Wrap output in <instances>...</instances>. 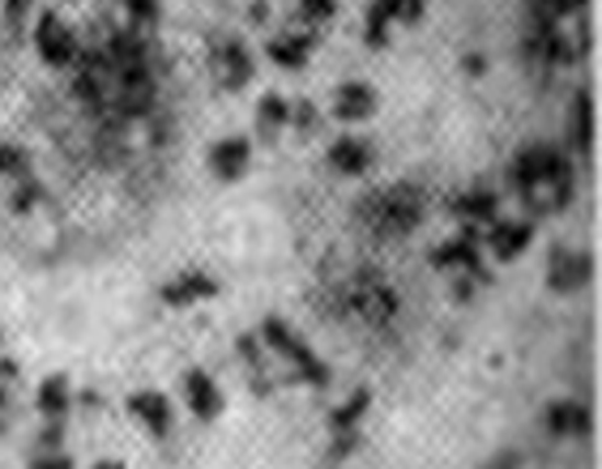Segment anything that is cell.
<instances>
[{
    "label": "cell",
    "mask_w": 602,
    "mask_h": 469,
    "mask_svg": "<svg viewBox=\"0 0 602 469\" xmlns=\"http://www.w3.org/2000/svg\"><path fill=\"white\" fill-rule=\"evenodd\" d=\"M26 13H31V0H4V18H9L13 26H18Z\"/></svg>",
    "instance_id": "f546056e"
},
{
    "label": "cell",
    "mask_w": 602,
    "mask_h": 469,
    "mask_svg": "<svg viewBox=\"0 0 602 469\" xmlns=\"http://www.w3.org/2000/svg\"><path fill=\"white\" fill-rule=\"evenodd\" d=\"M466 73H470V78H482V73H487V60H482V56H466Z\"/></svg>",
    "instance_id": "1f68e13d"
},
{
    "label": "cell",
    "mask_w": 602,
    "mask_h": 469,
    "mask_svg": "<svg viewBox=\"0 0 602 469\" xmlns=\"http://www.w3.org/2000/svg\"><path fill=\"white\" fill-rule=\"evenodd\" d=\"M594 277V256L586 248H568V243H556L552 256H547V290L552 295H577L586 290Z\"/></svg>",
    "instance_id": "ba28073f"
},
{
    "label": "cell",
    "mask_w": 602,
    "mask_h": 469,
    "mask_svg": "<svg viewBox=\"0 0 602 469\" xmlns=\"http://www.w3.org/2000/svg\"><path fill=\"white\" fill-rule=\"evenodd\" d=\"M291 128V99H282V94H261V103H257V133L265 137V141H274L279 133Z\"/></svg>",
    "instance_id": "44dd1931"
},
{
    "label": "cell",
    "mask_w": 602,
    "mask_h": 469,
    "mask_svg": "<svg viewBox=\"0 0 602 469\" xmlns=\"http://www.w3.org/2000/svg\"><path fill=\"white\" fill-rule=\"evenodd\" d=\"M590 405L586 401H572V397H556L547 410H543V427L556 439H586L590 435Z\"/></svg>",
    "instance_id": "e0dca14e"
},
{
    "label": "cell",
    "mask_w": 602,
    "mask_h": 469,
    "mask_svg": "<svg viewBox=\"0 0 602 469\" xmlns=\"http://www.w3.org/2000/svg\"><path fill=\"white\" fill-rule=\"evenodd\" d=\"M124 410H128V419L146 431L150 439H167V435H171V427H175V405H171V397H167L162 389L128 392Z\"/></svg>",
    "instance_id": "30bf717a"
},
{
    "label": "cell",
    "mask_w": 602,
    "mask_h": 469,
    "mask_svg": "<svg viewBox=\"0 0 602 469\" xmlns=\"http://www.w3.org/2000/svg\"><path fill=\"white\" fill-rule=\"evenodd\" d=\"M428 18V0H372L363 13V43L372 52L389 47L394 26H419Z\"/></svg>",
    "instance_id": "277c9868"
},
{
    "label": "cell",
    "mask_w": 602,
    "mask_h": 469,
    "mask_svg": "<svg viewBox=\"0 0 602 469\" xmlns=\"http://www.w3.org/2000/svg\"><path fill=\"white\" fill-rule=\"evenodd\" d=\"M90 469H128L124 461H116V457H103V461H94Z\"/></svg>",
    "instance_id": "d6a6232c"
},
{
    "label": "cell",
    "mask_w": 602,
    "mask_h": 469,
    "mask_svg": "<svg viewBox=\"0 0 602 469\" xmlns=\"http://www.w3.org/2000/svg\"><path fill=\"white\" fill-rule=\"evenodd\" d=\"M218 290H223V282L214 274H205V270H180V274H171L159 286V299L167 308L184 312V308H197V304L218 299Z\"/></svg>",
    "instance_id": "8fae6325"
},
{
    "label": "cell",
    "mask_w": 602,
    "mask_h": 469,
    "mask_svg": "<svg viewBox=\"0 0 602 469\" xmlns=\"http://www.w3.org/2000/svg\"><path fill=\"white\" fill-rule=\"evenodd\" d=\"M31 469H78V461L65 453V448H39L31 457Z\"/></svg>",
    "instance_id": "83f0119b"
},
{
    "label": "cell",
    "mask_w": 602,
    "mask_h": 469,
    "mask_svg": "<svg viewBox=\"0 0 602 469\" xmlns=\"http://www.w3.org/2000/svg\"><path fill=\"white\" fill-rule=\"evenodd\" d=\"M121 9H124V18H128V31H137V35L159 31L162 0H121Z\"/></svg>",
    "instance_id": "603a6c76"
},
{
    "label": "cell",
    "mask_w": 602,
    "mask_h": 469,
    "mask_svg": "<svg viewBox=\"0 0 602 469\" xmlns=\"http://www.w3.org/2000/svg\"><path fill=\"white\" fill-rule=\"evenodd\" d=\"M180 397H184V410L197 419V423H218L223 410H227V397L218 389V380L201 367H189L180 376Z\"/></svg>",
    "instance_id": "4fadbf2b"
},
{
    "label": "cell",
    "mask_w": 602,
    "mask_h": 469,
    "mask_svg": "<svg viewBox=\"0 0 602 469\" xmlns=\"http://www.w3.org/2000/svg\"><path fill=\"white\" fill-rule=\"evenodd\" d=\"M509 180L525 205H538V209H568L572 193H577L572 158L564 155V146H556V141L522 146L509 162Z\"/></svg>",
    "instance_id": "6da1fadb"
},
{
    "label": "cell",
    "mask_w": 602,
    "mask_h": 469,
    "mask_svg": "<svg viewBox=\"0 0 602 469\" xmlns=\"http://www.w3.org/2000/svg\"><path fill=\"white\" fill-rule=\"evenodd\" d=\"M0 342H4V333H0Z\"/></svg>",
    "instance_id": "836d02e7"
},
{
    "label": "cell",
    "mask_w": 602,
    "mask_h": 469,
    "mask_svg": "<svg viewBox=\"0 0 602 469\" xmlns=\"http://www.w3.org/2000/svg\"><path fill=\"white\" fill-rule=\"evenodd\" d=\"M372 405V389H355L338 410H329V431H355Z\"/></svg>",
    "instance_id": "7402d4cb"
},
{
    "label": "cell",
    "mask_w": 602,
    "mask_h": 469,
    "mask_svg": "<svg viewBox=\"0 0 602 469\" xmlns=\"http://www.w3.org/2000/svg\"><path fill=\"white\" fill-rule=\"evenodd\" d=\"M35 52L47 69H73L81 56V43H78V31L56 13V9H43L35 18Z\"/></svg>",
    "instance_id": "5b68a950"
},
{
    "label": "cell",
    "mask_w": 602,
    "mask_h": 469,
    "mask_svg": "<svg viewBox=\"0 0 602 469\" xmlns=\"http://www.w3.org/2000/svg\"><path fill=\"white\" fill-rule=\"evenodd\" d=\"M432 270H441V274H470V277H482V243H479V231L475 227H466L462 234H453V239H444L441 248H432Z\"/></svg>",
    "instance_id": "7c38bea8"
},
{
    "label": "cell",
    "mask_w": 602,
    "mask_h": 469,
    "mask_svg": "<svg viewBox=\"0 0 602 469\" xmlns=\"http://www.w3.org/2000/svg\"><path fill=\"white\" fill-rule=\"evenodd\" d=\"M31 171V158L22 146H9V141H0V180H22Z\"/></svg>",
    "instance_id": "d4e9b609"
},
{
    "label": "cell",
    "mask_w": 602,
    "mask_h": 469,
    "mask_svg": "<svg viewBox=\"0 0 602 469\" xmlns=\"http://www.w3.org/2000/svg\"><path fill=\"white\" fill-rule=\"evenodd\" d=\"M18 358H0V385H18Z\"/></svg>",
    "instance_id": "4dcf8cb0"
},
{
    "label": "cell",
    "mask_w": 602,
    "mask_h": 469,
    "mask_svg": "<svg viewBox=\"0 0 602 469\" xmlns=\"http://www.w3.org/2000/svg\"><path fill=\"white\" fill-rule=\"evenodd\" d=\"M590 137H594V103H590V94H577V116H572V146L586 155V150H590Z\"/></svg>",
    "instance_id": "cb8c5ba5"
},
{
    "label": "cell",
    "mask_w": 602,
    "mask_h": 469,
    "mask_svg": "<svg viewBox=\"0 0 602 469\" xmlns=\"http://www.w3.org/2000/svg\"><path fill=\"white\" fill-rule=\"evenodd\" d=\"M347 304H351V312L360 316V320H367V324H389L401 308L398 290H394L385 277L372 274V270H363V274L351 282Z\"/></svg>",
    "instance_id": "52a82bcc"
},
{
    "label": "cell",
    "mask_w": 602,
    "mask_h": 469,
    "mask_svg": "<svg viewBox=\"0 0 602 469\" xmlns=\"http://www.w3.org/2000/svg\"><path fill=\"white\" fill-rule=\"evenodd\" d=\"M380 112V94L376 85L363 78H347L338 90H333V119L347 124V128H360L367 119Z\"/></svg>",
    "instance_id": "5bb4252c"
},
{
    "label": "cell",
    "mask_w": 602,
    "mask_h": 469,
    "mask_svg": "<svg viewBox=\"0 0 602 469\" xmlns=\"http://www.w3.org/2000/svg\"><path fill=\"white\" fill-rule=\"evenodd\" d=\"M35 410L43 414V423H65L73 410V385L65 371H52L35 392Z\"/></svg>",
    "instance_id": "ac0fdd59"
},
{
    "label": "cell",
    "mask_w": 602,
    "mask_h": 469,
    "mask_svg": "<svg viewBox=\"0 0 602 469\" xmlns=\"http://www.w3.org/2000/svg\"><path fill=\"white\" fill-rule=\"evenodd\" d=\"M205 167H209V175H214L218 184H240L243 175L252 171V141L240 137V133L218 137V141L209 146V155H205Z\"/></svg>",
    "instance_id": "9a60e30c"
},
{
    "label": "cell",
    "mask_w": 602,
    "mask_h": 469,
    "mask_svg": "<svg viewBox=\"0 0 602 469\" xmlns=\"http://www.w3.org/2000/svg\"><path fill=\"white\" fill-rule=\"evenodd\" d=\"M257 338H261L265 354H274V358L286 363V371H291L299 385H313V389H325V385H329V363L313 351V342H308L291 320L265 316L261 329H257Z\"/></svg>",
    "instance_id": "3957f363"
},
{
    "label": "cell",
    "mask_w": 602,
    "mask_h": 469,
    "mask_svg": "<svg viewBox=\"0 0 602 469\" xmlns=\"http://www.w3.org/2000/svg\"><path fill=\"white\" fill-rule=\"evenodd\" d=\"M39 448H65V423H43Z\"/></svg>",
    "instance_id": "f1b7e54d"
},
{
    "label": "cell",
    "mask_w": 602,
    "mask_h": 469,
    "mask_svg": "<svg viewBox=\"0 0 602 469\" xmlns=\"http://www.w3.org/2000/svg\"><path fill=\"white\" fill-rule=\"evenodd\" d=\"M299 13L313 22V26H329L338 18V0H299Z\"/></svg>",
    "instance_id": "484cf974"
},
{
    "label": "cell",
    "mask_w": 602,
    "mask_h": 469,
    "mask_svg": "<svg viewBox=\"0 0 602 469\" xmlns=\"http://www.w3.org/2000/svg\"><path fill=\"white\" fill-rule=\"evenodd\" d=\"M325 162H329L333 175H342V180H360V175H367V171L376 167V146H372L367 137H360V133H342V137L329 141Z\"/></svg>",
    "instance_id": "2e32d148"
},
{
    "label": "cell",
    "mask_w": 602,
    "mask_h": 469,
    "mask_svg": "<svg viewBox=\"0 0 602 469\" xmlns=\"http://www.w3.org/2000/svg\"><path fill=\"white\" fill-rule=\"evenodd\" d=\"M363 444L360 427L355 431H333V448H329V461H347V457H355Z\"/></svg>",
    "instance_id": "4316f807"
},
{
    "label": "cell",
    "mask_w": 602,
    "mask_h": 469,
    "mask_svg": "<svg viewBox=\"0 0 602 469\" xmlns=\"http://www.w3.org/2000/svg\"><path fill=\"white\" fill-rule=\"evenodd\" d=\"M313 52H317V35H274V39L265 43V56H270L279 69H286V73L308 69Z\"/></svg>",
    "instance_id": "d6986e66"
},
{
    "label": "cell",
    "mask_w": 602,
    "mask_h": 469,
    "mask_svg": "<svg viewBox=\"0 0 602 469\" xmlns=\"http://www.w3.org/2000/svg\"><path fill=\"white\" fill-rule=\"evenodd\" d=\"M209 78L218 90H227V94H240L252 85L257 78V60H252V52H248V43L236 39V35H223V39L209 47Z\"/></svg>",
    "instance_id": "8992f818"
},
{
    "label": "cell",
    "mask_w": 602,
    "mask_h": 469,
    "mask_svg": "<svg viewBox=\"0 0 602 469\" xmlns=\"http://www.w3.org/2000/svg\"><path fill=\"white\" fill-rule=\"evenodd\" d=\"M479 243L496 265H509L534 243V218H491L479 231Z\"/></svg>",
    "instance_id": "9c48e42d"
},
{
    "label": "cell",
    "mask_w": 602,
    "mask_h": 469,
    "mask_svg": "<svg viewBox=\"0 0 602 469\" xmlns=\"http://www.w3.org/2000/svg\"><path fill=\"white\" fill-rule=\"evenodd\" d=\"M428 214V196L414 184H389V188H376L360 201V222L376 239H406V234L419 231Z\"/></svg>",
    "instance_id": "7a4b0ae2"
},
{
    "label": "cell",
    "mask_w": 602,
    "mask_h": 469,
    "mask_svg": "<svg viewBox=\"0 0 602 469\" xmlns=\"http://www.w3.org/2000/svg\"><path fill=\"white\" fill-rule=\"evenodd\" d=\"M453 218H462L466 227H475V231H482L491 218H500V196L487 193V188H470V193L453 196Z\"/></svg>",
    "instance_id": "ffe728a7"
}]
</instances>
